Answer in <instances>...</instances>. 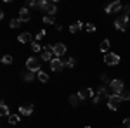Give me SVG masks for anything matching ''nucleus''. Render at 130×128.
I'll return each mask as SVG.
<instances>
[{
	"label": "nucleus",
	"instance_id": "f257e3e1",
	"mask_svg": "<svg viewBox=\"0 0 130 128\" xmlns=\"http://www.w3.org/2000/svg\"><path fill=\"white\" fill-rule=\"evenodd\" d=\"M40 9L45 12V16H54L57 12V5H56V2H42Z\"/></svg>",
	"mask_w": 130,
	"mask_h": 128
},
{
	"label": "nucleus",
	"instance_id": "f03ea898",
	"mask_svg": "<svg viewBox=\"0 0 130 128\" xmlns=\"http://www.w3.org/2000/svg\"><path fill=\"white\" fill-rule=\"evenodd\" d=\"M127 23H128V14H120L115 19V28L120 31H125L127 30Z\"/></svg>",
	"mask_w": 130,
	"mask_h": 128
},
{
	"label": "nucleus",
	"instance_id": "7ed1b4c3",
	"mask_svg": "<svg viewBox=\"0 0 130 128\" xmlns=\"http://www.w3.org/2000/svg\"><path fill=\"white\" fill-rule=\"evenodd\" d=\"M121 100H123V99H121L120 94H111L109 97H108V107H109L111 111H116V109H118V104H120Z\"/></svg>",
	"mask_w": 130,
	"mask_h": 128
},
{
	"label": "nucleus",
	"instance_id": "20e7f679",
	"mask_svg": "<svg viewBox=\"0 0 130 128\" xmlns=\"http://www.w3.org/2000/svg\"><path fill=\"white\" fill-rule=\"evenodd\" d=\"M104 62H106L108 66H116V64H120V56L115 54V52H108V54L104 56Z\"/></svg>",
	"mask_w": 130,
	"mask_h": 128
},
{
	"label": "nucleus",
	"instance_id": "39448f33",
	"mask_svg": "<svg viewBox=\"0 0 130 128\" xmlns=\"http://www.w3.org/2000/svg\"><path fill=\"white\" fill-rule=\"evenodd\" d=\"M26 69L28 71H33V73H40V62L37 57H30L26 61Z\"/></svg>",
	"mask_w": 130,
	"mask_h": 128
},
{
	"label": "nucleus",
	"instance_id": "423d86ee",
	"mask_svg": "<svg viewBox=\"0 0 130 128\" xmlns=\"http://www.w3.org/2000/svg\"><path fill=\"white\" fill-rule=\"evenodd\" d=\"M104 97H106V99L109 97V95H108V90L104 88V87H101V88L94 94V97H92V99H94V104H99L101 99H104Z\"/></svg>",
	"mask_w": 130,
	"mask_h": 128
},
{
	"label": "nucleus",
	"instance_id": "0eeeda50",
	"mask_svg": "<svg viewBox=\"0 0 130 128\" xmlns=\"http://www.w3.org/2000/svg\"><path fill=\"white\" fill-rule=\"evenodd\" d=\"M109 87L113 90V94H121L123 92V81L121 80H111Z\"/></svg>",
	"mask_w": 130,
	"mask_h": 128
},
{
	"label": "nucleus",
	"instance_id": "6e6552de",
	"mask_svg": "<svg viewBox=\"0 0 130 128\" xmlns=\"http://www.w3.org/2000/svg\"><path fill=\"white\" fill-rule=\"evenodd\" d=\"M52 54L57 56V57L64 56V54H66V45H64V43H56V45H52Z\"/></svg>",
	"mask_w": 130,
	"mask_h": 128
},
{
	"label": "nucleus",
	"instance_id": "1a4fd4ad",
	"mask_svg": "<svg viewBox=\"0 0 130 128\" xmlns=\"http://www.w3.org/2000/svg\"><path fill=\"white\" fill-rule=\"evenodd\" d=\"M64 68V64H62V59H59V57H56V59L50 61V69L52 71H59V69Z\"/></svg>",
	"mask_w": 130,
	"mask_h": 128
},
{
	"label": "nucleus",
	"instance_id": "9d476101",
	"mask_svg": "<svg viewBox=\"0 0 130 128\" xmlns=\"http://www.w3.org/2000/svg\"><path fill=\"white\" fill-rule=\"evenodd\" d=\"M118 10H121V2H113L109 5H106V12H108V14L118 12Z\"/></svg>",
	"mask_w": 130,
	"mask_h": 128
},
{
	"label": "nucleus",
	"instance_id": "9b49d317",
	"mask_svg": "<svg viewBox=\"0 0 130 128\" xmlns=\"http://www.w3.org/2000/svg\"><path fill=\"white\" fill-rule=\"evenodd\" d=\"M78 97H80V100H85V99L89 97H94V90L92 88H83L78 92Z\"/></svg>",
	"mask_w": 130,
	"mask_h": 128
},
{
	"label": "nucleus",
	"instance_id": "f8f14e48",
	"mask_svg": "<svg viewBox=\"0 0 130 128\" xmlns=\"http://www.w3.org/2000/svg\"><path fill=\"white\" fill-rule=\"evenodd\" d=\"M31 113H33V106L28 104V106H21L19 107V114L21 116H30Z\"/></svg>",
	"mask_w": 130,
	"mask_h": 128
},
{
	"label": "nucleus",
	"instance_id": "ddd939ff",
	"mask_svg": "<svg viewBox=\"0 0 130 128\" xmlns=\"http://www.w3.org/2000/svg\"><path fill=\"white\" fill-rule=\"evenodd\" d=\"M30 10L26 9V7H23V9L19 10V19H21V23H23V21H30Z\"/></svg>",
	"mask_w": 130,
	"mask_h": 128
},
{
	"label": "nucleus",
	"instance_id": "4468645a",
	"mask_svg": "<svg viewBox=\"0 0 130 128\" xmlns=\"http://www.w3.org/2000/svg\"><path fill=\"white\" fill-rule=\"evenodd\" d=\"M82 28H83V24H82L80 21H76V23H73V24L70 26V31H71V33H78Z\"/></svg>",
	"mask_w": 130,
	"mask_h": 128
},
{
	"label": "nucleus",
	"instance_id": "2eb2a0df",
	"mask_svg": "<svg viewBox=\"0 0 130 128\" xmlns=\"http://www.w3.org/2000/svg\"><path fill=\"white\" fill-rule=\"evenodd\" d=\"M18 40H19L21 43H28V42H31V35L30 33H21L19 36H18Z\"/></svg>",
	"mask_w": 130,
	"mask_h": 128
},
{
	"label": "nucleus",
	"instance_id": "dca6fc26",
	"mask_svg": "<svg viewBox=\"0 0 130 128\" xmlns=\"http://www.w3.org/2000/svg\"><path fill=\"white\" fill-rule=\"evenodd\" d=\"M52 59H56V57H52V52H50V50H43V52H42V61H52Z\"/></svg>",
	"mask_w": 130,
	"mask_h": 128
},
{
	"label": "nucleus",
	"instance_id": "f3484780",
	"mask_svg": "<svg viewBox=\"0 0 130 128\" xmlns=\"http://www.w3.org/2000/svg\"><path fill=\"white\" fill-rule=\"evenodd\" d=\"M99 49L104 52V54H108V49H109V40H102L99 45Z\"/></svg>",
	"mask_w": 130,
	"mask_h": 128
},
{
	"label": "nucleus",
	"instance_id": "a211bd4d",
	"mask_svg": "<svg viewBox=\"0 0 130 128\" xmlns=\"http://www.w3.org/2000/svg\"><path fill=\"white\" fill-rule=\"evenodd\" d=\"M0 114H2V116H7V118L10 116V114H9V107L5 106V102L0 104Z\"/></svg>",
	"mask_w": 130,
	"mask_h": 128
},
{
	"label": "nucleus",
	"instance_id": "6ab92c4d",
	"mask_svg": "<svg viewBox=\"0 0 130 128\" xmlns=\"http://www.w3.org/2000/svg\"><path fill=\"white\" fill-rule=\"evenodd\" d=\"M19 119H21V114H10L9 116V123L10 125H18Z\"/></svg>",
	"mask_w": 130,
	"mask_h": 128
},
{
	"label": "nucleus",
	"instance_id": "aec40b11",
	"mask_svg": "<svg viewBox=\"0 0 130 128\" xmlns=\"http://www.w3.org/2000/svg\"><path fill=\"white\" fill-rule=\"evenodd\" d=\"M62 64H64L66 68H73V66H75V59H73V57H66V59H62Z\"/></svg>",
	"mask_w": 130,
	"mask_h": 128
},
{
	"label": "nucleus",
	"instance_id": "412c9836",
	"mask_svg": "<svg viewBox=\"0 0 130 128\" xmlns=\"http://www.w3.org/2000/svg\"><path fill=\"white\" fill-rule=\"evenodd\" d=\"M23 78L26 80V81H31V80L35 78V73L33 71H26V73H23Z\"/></svg>",
	"mask_w": 130,
	"mask_h": 128
},
{
	"label": "nucleus",
	"instance_id": "4be33fe9",
	"mask_svg": "<svg viewBox=\"0 0 130 128\" xmlns=\"http://www.w3.org/2000/svg\"><path fill=\"white\" fill-rule=\"evenodd\" d=\"M38 80H40L42 83H47V81H49V75L43 73V71H40V73H38Z\"/></svg>",
	"mask_w": 130,
	"mask_h": 128
},
{
	"label": "nucleus",
	"instance_id": "5701e85b",
	"mask_svg": "<svg viewBox=\"0 0 130 128\" xmlns=\"http://www.w3.org/2000/svg\"><path fill=\"white\" fill-rule=\"evenodd\" d=\"M9 26L12 28V30H14V28H19V26H21V19H10Z\"/></svg>",
	"mask_w": 130,
	"mask_h": 128
},
{
	"label": "nucleus",
	"instance_id": "b1692460",
	"mask_svg": "<svg viewBox=\"0 0 130 128\" xmlns=\"http://www.w3.org/2000/svg\"><path fill=\"white\" fill-rule=\"evenodd\" d=\"M78 100H80L78 94H76V95H71V97H70V104H71V106H78Z\"/></svg>",
	"mask_w": 130,
	"mask_h": 128
},
{
	"label": "nucleus",
	"instance_id": "393cba45",
	"mask_svg": "<svg viewBox=\"0 0 130 128\" xmlns=\"http://www.w3.org/2000/svg\"><path fill=\"white\" fill-rule=\"evenodd\" d=\"M31 50H33V52H40L42 45L38 43V42H33V43H31Z\"/></svg>",
	"mask_w": 130,
	"mask_h": 128
},
{
	"label": "nucleus",
	"instance_id": "a878e982",
	"mask_svg": "<svg viewBox=\"0 0 130 128\" xmlns=\"http://www.w3.org/2000/svg\"><path fill=\"white\" fill-rule=\"evenodd\" d=\"M120 95H121V99H123V100H130V90H125V88H123V92H121Z\"/></svg>",
	"mask_w": 130,
	"mask_h": 128
},
{
	"label": "nucleus",
	"instance_id": "bb28decb",
	"mask_svg": "<svg viewBox=\"0 0 130 128\" xmlns=\"http://www.w3.org/2000/svg\"><path fill=\"white\" fill-rule=\"evenodd\" d=\"M43 23L45 24H54V16H43Z\"/></svg>",
	"mask_w": 130,
	"mask_h": 128
},
{
	"label": "nucleus",
	"instance_id": "cd10ccee",
	"mask_svg": "<svg viewBox=\"0 0 130 128\" xmlns=\"http://www.w3.org/2000/svg\"><path fill=\"white\" fill-rule=\"evenodd\" d=\"M2 62H4V64H10V62H12V56H4V57H2Z\"/></svg>",
	"mask_w": 130,
	"mask_h": 128
},
{
	"label": "nucleus",
	"instance_id": "c85d7f7f",
	"mask_svg": "<svg viewBox=\"0 0 130 128\" xmlns=\"http://www.w3.org/2000/svg\"><path fill=\"white\" fill-rule=\"evenodd\" d=\"M85 30L89 31V33H92V31H95V26H94L92 23H89V24H85Z\"/></svg>",
	"mask_w": 130,
	"mask_h": 128
},
{
	"label": "nucleus",
	"instance_id": "c756f323",
	"mask_svg": "<svg viewBox=\"0 0 130 128\" xmlns=\"http://www.w3.org/2000/svg\"><path fill=\"white\" fill-rule=\"evenodd\" d=\"M43 36H45V31H43V30H40L38 33H37V36H35V38H37V42H38V40H42Z\"/></svg>",
	"mask_w": 130,
	"mask_h": 128
},
{
	"label": "nucleus",
	"instance_id": "7c9ffc66",
	"mask_svg": "<svg viewBox=\"0 0 130 128\" xmlns=\"http://www.w3.org/2000/svg\"><path fill=\"white\" fill-rule=\"evenodd\" d=\"M123 128H130V118L123 119Z\"/></svg>",
	"mask_w": 130,
	"mask_h": 128
},
{
	"label": "nucleus",
	"instance_id": "2f4dec72",
	"mask_svg": "<svg viewBox=\"0 0 130 128\" xmlns=\"http://www.w3.org/2000/svg\"><path fill=\"white\" fill-rule=\"evenodd\" d=\"M85 128H90V126H85Z\"/></svg>",
	"mask_w": 130,
	"mask_h": 128
}]
</instances>
